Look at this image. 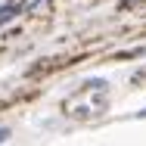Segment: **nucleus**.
Wrapping results in <instances>:
<instances>
[{"label": "nucleus", "instance_id": "1", "mask_svg": "<svg viewBox=\"0 0 146 146\" xmlns=\"http://www.w3.org/2000/svg\"><path fill=\"white\" fill-rule=\"evenodd\" d=\"M19 9H22L19 3H6V6L0 9V25H6V22H13V19L19 16Z\"/></svg>", "mask_w": 146, "mask_h": 146}, {"label": "nucleus", "instance_id": "2", "mask_svg": "<svg viewBox=\"0 0 146 146\" xmlns=\"http://www.w3.org/2000/svg\"><path fill=\"white\" fill-rule=\"evenodd\" d=\"M109 84L103 81V78H90V81H84V90H106Z\"/></svg>", "mask_w": 146, "mask_h": 146}, {"label": "nucleus", "instance_id": "3", "mask_svg": "<svg viewBox=\"0 0 146 146\" xmlns=\"http://www.w3.org/2000/svg\"><path fill=\"white\" fill-rule=\"evenodd\" d=\"M6 140H9V127H3V124H0V143H6Z\"/></svg>", "mask_w": 146, "mask_h": 146}, {"label": "nucleus", "instance_id": "4", "mask_svg": "<svg viewBox=\"0 0 146 146\" xmlns=\"http://www.w3.org/2000/svg\"><path fill=\"white\" fill-rule=\"evenodd\" d=\"M137 118H146V109H140V112H137Z\"/></svg>", "mask_w": 146, "mask_h": 146}, {"label": "nucleus", "instance_id": "5", "mask_svg": "<svg viewBox=\"0 0 146 146\" xmlns=\"http://www.w3.org/2000/svg\"><path fill=\"white\" fill-rule=\"evenodd\" d=\"M6 3H13V0H0V9H3V6H6Z\"/></svg>", "mask_w": 146, "mask_h": 146}]
</instances>
